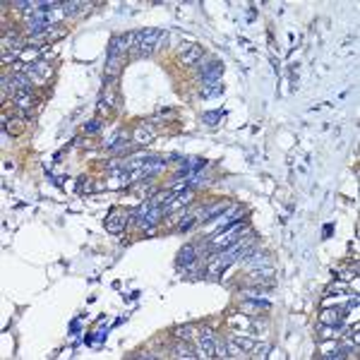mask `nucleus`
I'll use <instances>...</instances> for the list:
<instances>
[{"label":"nucleus","mask_w":360,"mask_h":360,"mask_svg":"<svg viewBox=\"0 0 360 360\" xmlns=\"http://www.w3.org/2000/svg\"><path fill=\"white\" fill-rule=\"evenodd\" d=\"M221 92H224V84H221V82H204V87H202V96H204V98L219 96Z\"/></svg>","instance_id":"13"},{"label":"nucleus","mask_w":360,"mask_h":360,"mask_svg":"<svg viewBox=\"0 0 360 360\" xmlns=\"http://www.w3.org/2000/svg\"><path fill=\"white\" fill-rule=\"evenodd\" d=\"M173 356H175V358H197L199 353H195V351H192L190 346H185V343H178V346L173 348Z\"/></svg>","instance_id":"15"},{"label":"nucleus","mask_w":360,"mask_h":360,"mask_svg":"<svg viewBox=\"0 0 360 360\" xmlns=\"http://www.w3.org/2000/svg\"><path fill=\"white\" fill-rule=\"evenodd\" d=\"M29 75L36 77L38 82H46V79L51 77V67H48L46 63H32V65H29Z\"/></svg>","instance_id":"11"},{"label":"nucleus","mask_w":360,"mask_h":360,"mask_svg":"<svg viewBox=\"0 0 360 360\" xmlns=\"http://www.w3.org/2000/svg\"><path fill=\"white\" fill-rule=\"evenodd\" d=\"M149 211H152V202H144L142 207H137L132 211V219L137 221V224H142V221H144V216H147Z\"/></svg>","instance_id":"18"},{"label":"nucleus","mask_w":360,"mask_h":360,"mask_svg":"<svg viewBox=\"0 0 360 360\" xmlns=\"http://www.w3.org/2000/svg\"><path fill=\"white\" fill-rule=\"evenodd\" d=\"M341 312L343 310H324L322 322L324 324H341Z\"/></svg>","instance_id":"16"},{"label":"nucleus","mask_w":360,"mask_h":360,"mask_svg":"<svg viewBox=\"0 0 360 360\" xmlns=\"http://www.w3.org/2000/svg\"><path fill=\"white\" fill-rule=\"evenodd\" d=\"M197 257V247L195 245H185L180 252H178V266H190Z\"/></svg>","instance_id":"10"},{"label":"nucleus","mask_w":360,"mask_h":360,"mask_svg":"<svg viewBox=\"0 0 360 360\" xmlns=\"http://www.w3.org/2000/svg\"><path fill=\"white\" fill-rule=\"evenodd\" d=\"M132 46V34H123V36H115L108 46V63H106V77H115L120 65H123V56L125 51Z\"/></svg>","instance_id":"2"},{"label":"nucleus","mask_w":360,"mask_h":360,"mask_svg":"<svg viewBox=\"0 0 360 360\" xmlns=\"http://www.w3.org/2000/svg\"><path fill=\"white\" fill-rule=\"evenodd\" d=\"M221 75H224V63L221 60H209V63H204L199 67V77L204 82H219Z\"/></svg>","instance_id":"6"},{"label":"nucleus","mask_w":360,"mask_h":360,"mask_svg":"<svg viewBox=\"0 0 360 360\" xmlns=\"http://www.w3.org/2000/svg\"><path fill=\"white\" fill-rule=\"evenodd\" d=\"M175 336L183 339V341H188L190 336H192V329H190V327H178V329H175Z\"/></svg>","instance_id":"22"},{"label":"nucleus","mask_w":360,"mask_h":360,"mask_svg":"<svg viewBox=\"0 0 360 360\" xmlns=\"http://www.w3.org/2000/svg\"><path fill=\"white\" fill-rule=\"evenodd\" d=\"M125 224H128V214L113 211V214L106 219V230H108V233H123Z\"/></svg>","instance_id":"8"},{"label":"nucleus","mask_w":360,"mask_h":360,"mask_svg":"<svg viewBox=\"0 0 360 360\" xmlns=\"http://www.w3.org/2000/svg\"><path fill=\"white\" fill-rule=\"evenodd\" d=\"M199 58H202V46H195L192 43V46H188V51L180 53V63L183 65H195Z\"/></svg>","instance_id":"9"},{"label":"nucleus","mask_w":360,"mask_h":360,"mask_svg":"<svg viewBox=\"0 0 360 360\" xmlns=\"http://www.w3.org/2000/svg\"><path fill=\"white\" fill-rule=\"evenodd\" d=\"M250 245H252V235H245V238H238V243H233L226 252L214 255L211 262H209V274H211V276H221L238 257H243V255L250 252Z\"/></svg>","instance_id":"1"},{"label":"nucleus","mask_w":360,"mask_h":360,"mask_svg":"<svg viewBox=\"0 0 360 360\" xmlns=\"http://www.w3.org/2000/svg\"><path fill=\"white\" fill-rule=\"evenodd\" d=\"M17 106L19 108H29V106H32V96L29 94H17Z\"/></svg>","instance_id":"23"},{"label":"nucleus","mask_w":360,"mask_h":360,"mask_svg":"<svg viewBox=\"0 0 360 360\" xmlns=\"http://www.w3.org/2000/svg\"><path fill=\"white\" fill-rule=\"evenodd\" d=\"M199 356L202 358H214L216 356V336H214L211 329L199 331Z\"/></svg>","instance_id":"5"},{"label":"nucleus","mask_w":360,"mask_h":360,"mask_svg":"<svg viewBox=\"0 0 360 360\" xmlns=\"http://www.w3.org/2000/svg\"><path fill=\"white\" fill-rule=\"evenodd\" d=\"M243 230V226L235 221V224H230L228 228H224L221 230V235H216V238H211V247L214 250H226V247H230L235 240H238V233Z\"/></svg>","instance_id":"4"},{"label":"nucleus","mask_w":360,"mask_h":360,"mask_svg":"<svg viewBox=\"0 0 360 360\" xmlns=\"http://www.w3.org/2000/svg\"><path fill=\"white\" fill-rule=\"evenodd\" d=\"M132 137H134V144H142V147H144V144H152L156 132H154L152 125H137Z\"/></svg>","instance_id":"7"},{"label":"nucleus","mask_w":360,"mask_h":360,"mask_svg":"<svg viewBox=\"0 0 360 360\" xmlns=\"http://www.w3.org/2000/svg\"><path fill=\"white\" fill-rule=\"evenodd\" d=\"M221 118H224V111H209V113L202 115V123L204 125H219Z\"/></svg>","instance_id":"17"},{"label":"nucleus","mask_w":360,"mask_h":360,"mask_svg":"<svg viewBox=\"0 0 360 360\" xmlns=\"http://www.w3.org/2000/svg\"><path fill=\"white\" fill-rule=\"evenodd\" d=\"M161 216H164V211H161L159 207H152V211L144 216V221H142L139 226H142V228H152L154 224H159V219H161Z\"/></svg>","instance_id":"14"},{"label":"nucleus","mask_w":360,"mask_h":360,"mask_svg":"<svg viewBox=\"0 0 360 360\" xmlns=\"http://www.w3.org/2000/svg\"><path fill=\"white\" fill-rule=\"evenodd\" d=\"M101 128H103V123H101V120H89V123L84 125V132H87V134H94V132H98Z\"/></svg>","instance_id":"21"},{"label":"nucleus","mask_w":360,"mask_h":360,"mask_svg":"<svg viewBox=\"0 0 360 360\" xmlns=\"http://www.w3.org/2000/svg\"><path fill=\"white\" fill-rule=\"evenodd\" d=\"M331 230H334V226H331V224H327V226H324V238H329V235H331Z\"/></svg>","instance_id":"24"},{"label":"nucleus","mask_w":360,"mask_h":360,"mask_svg":"<svg viewBox=\"0 0 360 360\" xmlns=\"http://www.w3.org/2000/svg\"><path fill=\"white\" fill-rule=\"evenodd\" d=\"M84 7H89V5H84V2H63V12H65V15H75V12H82Z\"/></svg>","instance_id":"19"},{"label":"nucleus","mask_w":360,"mask_h":360,"mask_svg":"<svg viewBox=\"0 0 360 360\" xmlns=\"http://www.w3.org/2000/svg\"><path fill=\"white\" fill-rule=\"evenodd\" d=\"M247 266H255V264H264V255L260 252H247Z\"/></svg>","instance_id":"20"},{"label":"nucleus","mask_w":360,"mask_h":360,"mask_svg":"<svg viewBox=\"0 0 360 360\" xmlns=\"http://www.w3.org/2000/svg\"><path fill=\"white\" fill-rule=\"evenodd\" d=\"M12 84H15V89H17L19 94H29V89H32V79H29V75H24V72H17V75L12 77Z\"/></svg>","instance_id":"12"},{"label":"nucleus","mask_w":360,"mask_h":360,"mask_svg":"<svg viewBox=\"0 0 360 360\" xmlns=\"http://www.w3.org/2000/svg\"><path fill=\"white\" fill-rule=\"evenodd\" d=\"M159 38H161L159 29H144L132 34V46H130L132 58H149L159 48Z\"/></svg>","instance_id":"3"}]
</instances>
